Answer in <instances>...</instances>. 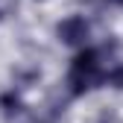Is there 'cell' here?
I'll return each mask as SVG.
<instances>
[{
    "mask_svg": "<svg viewBox=\"0 0 123 123\" xmlns=\"http://www.w3.org/2000/svg\"><path fill=\"white\" fill-rule=\"evenodd\" d=\"M88 21L82 18V15H70V18H65L59 26H56V35L62 44H70V47H79V44L88 41Z\"/></svg>",
    "mask_w": 123,
    "mask_h": 123,
    "instance_id": "6da1fadb",
    "label": "cell"
},
{
    "mask_svg": "<svg viewBox=\"0 0 123 123\" xmlns=\"http://www.w3.org/2000/svg\"><path fill=\"white\" fill-rule=\"evenodd\" d=\"M0 109H3V114L9 117V114H15V111H21L24 103H21V97L15 94V91H3V94H0Z\"/></svg>",
    "mask_w": 123,
    "mask_h": 123,
    "instance_id": "7a4b0ae2",
    "label": "cell"
},
{
    "mask_svg": "<svg viewBox=\"0 0 123 123\" xmlns=\"http://www.w3.org/2000/svg\"><path fill=\"white\" fill-rule=\"evenodd\" d=\"M103 85H111V88L123 91V65H114L111 70H105V76H103Z\"/></svg>",
    "mask_w": 123,
    "mask_h": 123,
    "instance_id": "3957f363",
    "label": "cell"
},
{
    "mask_svg": "<svg viewBox=\"0 0 123 123\" xmlns=\"http://www.w3.org/2000/svg\"><path fill=\"white\" fill-rule=\"evenodd\" d=\"M9 123H35V117L29 114L26 109H21V111H15V114H9Z\"/></svg>",
    "mask_w": 123,
    "mask_h": 123,
    "instance_id": "277c9868",
    "label": "cell"
},
{
    "mask_svg": "<svg viewBox=\"0 0 123 123\" xmlns=\"http://www.w3.org/2000/svg\"><path fill=\"white\" fill-rule=\"evenodd\" d=\"M97 123H123V120H120V117H117L114 111H109V114H103V117H100Z\"/></svg>",
    "mask_w": 123,
    "mask_h": 123,
    "instance_id": "5b68a950",
    "label": "cell"
},
{
    "mask_svg": "<svg viewBox=\"0 0 123 123\" xmlns=\"http://www.w3.org/2000/svg\"><path fill=\"white\" fill-rule=\"evenodd\" d=\"M109 3H111V6H123V0H109Z\"/></svg>",
    "mask_w": 123,
    "mask_h": 123,
    "instance_id": "8992f818",
    "label": "cell"
},
{
    "mask_svg": "<svg viewBox=\"0 0 123 123\" xmlns=\"http://www.w3.org/2000/svg\"><path fill=\"white\" fill-rule=\"evenodd\" d=\"M3 15H6V12H3V9H0V21H3Z\"/></svg>",
    "mask_w": 123,
    "mask_h": 123,
    "instance_id": "52a82bcc",
    "label": "cell"
}]
</instances>
